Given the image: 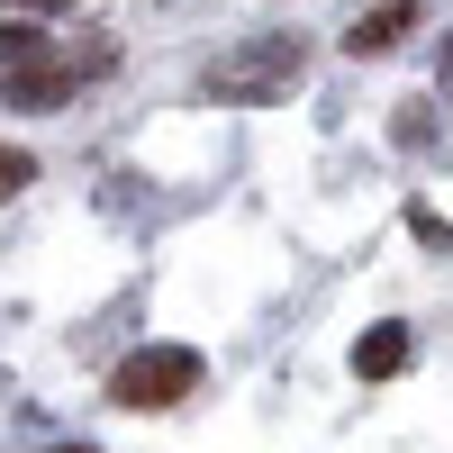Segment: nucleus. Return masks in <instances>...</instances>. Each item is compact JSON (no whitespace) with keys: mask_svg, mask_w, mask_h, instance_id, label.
I'll list each match as a JSON object with an SVG mask.
<instances>
[{"mask_svg":"<svg viewBox=\"0 0 453 453\" xmlns=\"http://www.w3.org/2000/svg\"><path fill=\"white\" fill-rule=\"evenodd\" d=\"M299 73H309V46H299V36H254V46H236V55L209 64V91L254 109V100H281Z\"/></svg>","mask_w":453,"mask_h":453,"instance_id":"1","label":"nucleus"},{"mask_svg":"<svg viewBox=\"0 0 453 453\" xmlns=\"http://www.w3.org/2000/svg\"><path fill=\"white\" fill-rule=\"evenodd\" d=\"M191 390H200V354H191V345H145V354H127L119 372H109V399L136 408V418H155V408H181Z\"/></svg>","mask_w":453,"mask_h":453,"instance_id":"2","label":"nucleus"},{"mask_svg":"<svg viewBox=\"0 0 453 453\" xmlns=\"http://www.w3.org/2000/svg\"><path fill=\"white\" fill-rule=\"evenodd\" d=\"M418 19H426V0H381L372 19H354V36H345V46H354V55H390Z\"/></svg>","mask_w":453,"mask_h":453,"instance_id":"3","label":"nucleus"},{"mask_svg":"<svg viewBox=\"0 0 453 453\" xmlns=\"http://www.w3.org/2000/svg\"><path fill=\"white\" fill-rule=\"evenodd\" d=\"M408 354H418V345H408V326H372L363 345H354V372H363V381H399Z\"/></svg>","mask_w":453,"mask_h":453,"instance_id":"4","label":"nucleus"},{"mask_svg":"<svg viewBox=\"0 0 453 453\" xmlns=\"http://www.w3.org/2000/svg\"><path fill=\"white\" fill-rule=\"evenodd\" d=\"M19 64H46V36H36L27 19H10V27H0V73H19Z\"/></svg>","mask_w":453,"mask_h":453,"instance_id":"5","label":"nucleus"},{"mask_svg":"<svg viewBox=\"0 0 453 453\" xmlns=\"http://www.w3.org/2000/svg\"><path fill=\"white\" fill-rule=\"evenodd\" d=\"M36 181V155H19V145H0V200H19Z\"/></svg>","mask_w":453,"mask_h":453,"instance_id":"6","label":"nucleus"},{"mask_svg":"<svg viewBox=\"0 0 453 453\" xmlns=\"http://www.w3.org/2000/svg\"><path fill=\"white\" fill-rule=\"evenodd\" d=\"M19 10H73V0H19Z\"/></svg>","mask_w":453,"mask_h":453,"instance_id":"7","label":"nucleus"},{"mask_svg":"<svg viewBox=\"0 0 453 453\" xmlns=\"http://www.w3.org/2000/svg\"><path fill=\"white\" fill-rule=\"evenodd\" d=\"M55 453H91V444H55Z\"/></svg>","mask_w":453,"mask_h":453,"instance_id":"8","label":"nucleus"}]
</instances>
